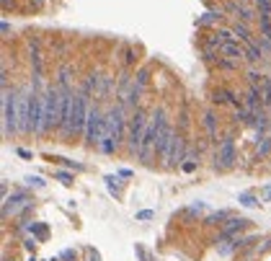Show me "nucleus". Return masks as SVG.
I'll return each mask as SVG.
<instances>
[{
	"label": "nucleus",
	"mask_w": 271,
	"mask_h": 261,
	"mask_svg": "<svg viewBox=\"0 0 271 261\" xmlns=\"http://www.w3.org/2000/svg\"><path fill=\"white\" fill-rule=\"evenodd\" d=\"M199 210H204V202H196L194 207H188V210H186V215H196Z\"/></svg>",
	"instance_id": "4c0bfd02"
},
{
	"label": "nucleus",
	"mask_w": 271,
	"mask_h": 261,
	"mask_svg": "<svg viewBox=\"0 0 271 261\" xmlns=\"http://www.w3.org/2000/svg\"><path fill=\"white\" fill-rule=\"evenodd\" d=\"M52 261H54V259H52Z\"/></svg>",
	"instance_id": "a18cd8bd"
},
{
	"label": "nucleus",
	"mask_w": 271,
	"mask_h": 261,
	"mask_svg": "<svg viewBox=\"0 0 271 261\" xmlns=\"http://www.w3.org/2000/svg\"><path fill=\"white\" fill-rule=\"evenodd\" d=\"M147 116H145L142 109H134L129 116V132H126V148H129L132 155H140V148H142V137H145V130H147Z\"/></svg>",
	"instance_id": "39448f33"
},
{
	"label": "nucleus",
	"mask_w": 271,
	"mask_h": 261,
	"mask_svg": "<svg viewBox=\"0 0 271 261\" xmlns=\"http://www.w3.org/2000/svg\"><path fill=\"white\" fill-rule=\"evenodd\" d=\"M194 168H196V163H194V160H186V163H184V171H186V174H191Z\"/></svg>",
	"instance_id": "ea45409f"
},
{
	"label": "nucleus",
	"mask_w": 271,
	"mask_h": 261,
	"mask_svg": "<svg viewBox=\"0 0 271 261\" xmlns=\"http://www.w3.org/2000/svg\"><path fill=\"white\" fill-rule=\"evenodd\" d=\"M232 31H235V37H238L243 44H253V42H256V39L250 37L248 23H246V21H240V19H235V23H232Z\"/></svg>",
	"instance_id": "f3484780"
},
{
	"label": "nucleus",
	"mask_w": 271,
	"mask_h": 261,
	"mask_svg": "<svg viewBox=\"0 0 271 261\" xmlns=\"http://www.w3.org/2000/svg\"><path fill=\"white\" fill-rule=\"evenodd\" d=\"M246 80H248V86H261V80H264V75H261V70L250 67L248 73H246Z\"/></svg>",
	"instance_id": "c756f323"
},
{
	"label": "nucleus",
	"mask_w": 271,
	"mask_h": 261,
	"mask_svg": "<svg viewBox=\"0 0 271 261\" xmlns=\"http://www.w3.org/2000/svg\"><path fill=\"white\" fill-rule=\"evenodd\" d=\"M238 202H240L243 207H256V204H258V199H256V196H253L250 192H246V194H240V196H238Z\"/></svg>",
	"instance_id": "7c9ffc66"
},
{
	"label": "nucleus",
	"mask_w": 271,
	"mask_h": 261,
	"mask_svg": "<svg viewBox=\"0 0 271 261\" xmlns=\"http://www.w3.org/2000/svg\"><path fill=\"white\" fill-rule=\"evenodd\" d=\"M202 60L204 62H217L220 57H217V49H209V47H204L202 44Z\"/></svg>",
	"instance_id": "2f4dec72"
},
{
	"label": "nucleus",
	"mask_w": 271,
	"mask_h": 261,
	"mask_svg": "<svg viewBox=\"0 0 271 261\" xmlns=\"http://www.w3.org/2000/svg\"><path fill=\"white\" fill-rule=\"evenodd\" d=\"M124 62H126V65H132V62H134V49H129V47L124 49Z\"/></svg>",
	"instance_id": "e433bc0d"
},
{
	"label": "nucleus",
	"mask_w": 271,
	"mask_h": 261,
	"mask_svg": "<svg viewBox=\"0 0 271 261\" xmlns=\"http://www.w3.org/2000/svg\"><path fill=\"white\" fill-rule=\"evenodd\" d=\"M235 166V140L232 134L220 140V145H217V152H214V168L217 171H228Z\"/></svg>",
	"instance_id": "6e6552de"
},
{
	"label": "nucleus",
	"mask_w": 271,
	"mask_h": 261,
	"mask_svg": "<svg viewBox=\"0 0 271 261\" xmlns=\"http://www.w3.org/2000/svg\"><path fill=\"white\" fill-rule=\"evenodd\" d=\"M104 181H106V186H108V192H111L116 199H119V196H122V192H119V178H116V176H106Z\"/></svg>",
	"instance_id": "c85d7f7f"
},
{
	"label": "nucleus",
	"mask_w": 271,
	"mask_h": 261,
	"mask_svg": "<svg viewBox=\"0 0 271 261\" xmlns=\"http://www.w3.org/2000/svg\"><path fill=\"white\" fill-rule=\"evenodd\" d=\"M88 98H90V93H85V91L75 93V101H72V137L75 134H85V122H88V109H90Z\"/></svg>",
	"instance_id": "0eeeda50"
},
{
	"label": "nucleus",
	"mask_w": 271,
	"mask_h": 261,
	"mask_svg": "<svg viewBox=\"0 0 271 261\" xmlns=\"http://www.w3.org/2000/svg\"><path fill=\"white\" fill-rule=\"evenodd\" d=\"M261 194H264V199H266V202H271V184L264 186V192H261Z\"/></svg>",
	"instance_id": "79ce46f5"
},
{
	"label": "nucleus",
	"mask_w": 271,
	"mask_h": 261,
	"mask_svg": "<svg viewBox=\"0 0 271 261\" xmlns=\"http://www.w3.org/2000/svg\"><path fill=\"white\" fill-rule=\"evenodd\" d=\"M258 21H271V0H256Z\"/></svg>",
	"instance_id": "b1692460"
},
{
	"label": "nucleus",
	"mask_w": 271,
	"mask_h": 261,
	"mask_svg": "<svg viewBox=\"0 0 271 261\" xmlns=\"http://www.w3.org/2000/svg\"><path fill=\"white\" fill-rule=\"evenodd\" d=\"M104 122H106V111H101V106L98 104H90V109H88V122H85V134H83V140H85V145L88 148H98L101 145V140H104Z\"/></svg>",
	"instance_id": "20e7f679"
},
{
	"label": "nucleus",
	"mask_w": 271,
	"mask_h": 261,
	"mask_svg": "<svg viewBox=\"0 0 271 261\" xmlns=\"http://www.w3.org/2000/svg\"><path fill=\"white\" fill-rule=\"evenodd\" d=\"M0 31H3V37H8V34H11V23L3 21V23H0Z\"/></svg>",
	"instance_id": "58836bf2"
},
{
	"label": "nucleus",
	"mask_w": 271,
	"mask_h": 261,
	"mask_svg": "<svg viewBox=\"0 0 271 261\" xmlns=\"http://www.w3.org/2000/svg\"><path fill=\"white\" fill-rule=\"evenodd\" d=\"M34 246H36V240H34V238H26V248H29V251H31Z\"/></svg>",
	"instance_id": "37998d69"
},
{
	"label": "nucleus",
	"mask_w": 271,
	"mask_h": 261,
	"mask_svg": "<svg viewBox=\"0 0 271 261\" xmlns=\"http://www.w3.org/2000/svg\"><path fill=\"white\" fill-rule=\"evenodd\" d=\"M126 106L122 101H116L114 106H108L106 109V122H104V140L98 150L104 152V155H111V152L119 150V142L124 137V124H126Z\"/></svg>",
	"instance_id": "f257e3e1"
},
{
	"label": "nucleus",
	"mask_w": 271,
	"mask_h": 261,
	"mask_svg": "<svg viewBox=\"0 0 271 261\" xmlns=\"http://www.w3.org/2000/svg\"><path fill=\"white\" fill-rule=\"evenodd\" d=\"M184 158H186V140L176 132V134H173V142L168 145V150H166V155H163V160H166V168H173V166H178Z\"/></svg>",
	"instance_id": "1a4fd4ad"
},
{
	"label": "nucleus",
	"mask_w": 271,
	"mask_h": 261,
	"mask_svg": "<svg viewBox=\"0 0 271 261\" xmlns=\"http://www.w3.org/2000/svg\"><path fill=\"white\" fill-rule=\"evenodd\" d=\"M238 62L240 60H232V57H220L217 60V67L225 70V73H232V70H238Z\"/></svg>",
	"instance_id": "a878e982"
},
{
	"label": "nucleus",
	"mask_w": 271,
	"mask_h": 261,
	"mask_svg": "<svg viewBox=\"0 0 271 261\" xmlns=\"http://www.w3.org/2000/svg\"><path fill=\"white\" fill-rule=\"evenodd\" d=\"M204 130H207V137H209V140L217 137V116H214V111L204 114Z\"/></svg>",
	"instance_id": "4be33fe9"
},
{
	"label": "nucleus",
	"mask_w": 271,
	"mask_h": 261,
	"mask_svg": "<svg viewBox=\"0 0 271 261\" xmlns=\"http://www.w3.org/2000/svg\"><path fill=\"white\" fill-rule=\"evenodd\" d=\"M235 19H240V21H253V19H258V8H250L246 0H235Z\"/></svg>",
	"instance_id": "ddd939ff"
},
{
	"label": "nucleus",
	"mask_w": 271,
	"mask_h": 261,
	"mask_svg": "<svg viewBox=\"0 0 271 261\" xmlns=\"http://www.w3.org/2000/svg\"><path fill=\"white\" fill-rule=\"evenodd\" d=\"M269 116H266V111L264 109H258L256 114H253V122H250V127L256 130V134L258 137H266V130H269Z\"/></svg>",
	"instance_id": "2eb2a0df"
},
{
	"label": "nucleus",
	"mask_w": 271,
	"mask_h": 261,
	"mask_svg": "<svg viewBox=\"0 0 271 261\" xmlns=\"http://www.w3.org/2000/svg\"><path fill=\"white\" fill-rule=\"evenodd\" d=\"M57 86L60 88H72V65H60V70H57Z\"/></svg>",
	"instance_id": "aec40b11"
},
{
	"label": "nucleus",
	"mask_w": 271,
	"mask_h": 261,
	"mask_svg": "<svg viewBox=\"0 0 271 261\" xmlns=\"http://www.w3.org/2000/svg\"><path fill=\"white\" fill-rule=\"evenodd\" d=\"M88 256H90V261H98V254H96L93 248H88Z\"/></svg>",
	"instance_id": "c03bdc74"
},
{
	"label": "nucleus",
	"mask_w": 271,
	"mask_h": 261,
	"mask_svg": "<svg viewBox=\"0 0 271 261\" xmlns=\"http://www.w3.org/2000/svg\"><path fill=\"white\" fill-rule=\"evenodd\" d=\"M222 55H228L232 60H243L246 57V47H240L238 42H222V47H220Z\"/></svg>",
	"instance_id": "dca6fc26"
},
{
	"label": "nucleus",
	"mask_w": 271,
	"mask_h": 261,
	"mask_svg": "<svg viewBox=\"0 0 271 261\" xmlns=\"http://www.w3.org/2000/svg\"><path fill=\"white\" fill-rule=\"evenodd\" d=\"M271 152V134L266 137H258V148H256V158H266Z\"/></svg>",
	"instance_id": "393cba45"
},
{
	"label": "nucleus",
	"mask_w": 271,
	"mask_h": 261,
	"mask_svg": "<svg viewBox=\"0 0 271 261\" xmlns=\"http://www.w3.org/2000/svg\"><path fill=\"white\" fill-rule=\"evenodd\" d=\"M246 225H248V220H243V218H232V220L222 228V238H230L235 230H243Z\"/></svg>",
	"instance_id": "412c9836"
},
{
	"label": "nucleus",
	"mask_w": 271,
	"mask_h": 261,
	"mask_svg": "<svg viewBox=\"0 0 271 261\" xmlns=\"http://www.w3.org/2000/svg\"><path fill=\"white\" fill-rule=\"evenodd\" d=\"M166 124H168L166 109H163V106H158V109L152 111L150 122H147V130H145V137H142V148H140V155H137L142 163H147L150 155L155 152V140H158V134L163 132V127H166Z\"/></svg>",
	"instance_id": "f03ea898"
},
{
	"label": "nucleus",
	"mask_w": 271,
	"mask_h": 261,
	"mask_svg": "<svg viewBox=\"0 0 271 261\" xmlns=\"http://www.w3.org/2000/svg\"><path fill=\"white\" fill-rule=\"evenodd\" d=\"M173 134H176V130H170L168 124L163 127V132L158 134V140H155V152L158 155H166V150H168V145L173 142Z\"/></svg>",
	"instance_id": "4468645a"
},
{
	"label": "nucleus",
	"mask_w": 271,
	"mask_h": 261,
	"mask_svg": "<svg viewBox=\"0 0 271 261\" xmlns=\"http://www.w3.org/2000/svg\"><path fill=\"white\" fill-rule=\"evenodd\" d=\"M253 114L256 111H250L246 104L243 106H238V109H235V122H240V124H250L253 122Z\"/></svg>",
	"instance_id": "5701e85b"
},
{
	"label": "nucleus",
	"mask_w": 271,
	"mask_h": 261,
	"mask_svg": "<svg viewBox=\"0 0 271 261\" xmlns=\"http://www.w3.org/2000/svg\"><path fill=\"white\" fill-rule=\"evenodd\" d=\"M26 230H29L31 236H36V238L47 236V225H42V222H29V225H26Z\"/></svg>",
	"instance_id": "cd10ccee"
},
{
	"label": "nucleus",
	"mask_w": 271,
	"mask_h": 261,
	"mask_svg": "<svg viewBox=\"0 0 271 261\" xmlns=\"http://www.w3.org/2000/svg\"><path fill=\"white\" fill-rule=\"evenodd\" d=\"M3 134H18V93L3 88Z\"/></svg>",
	"instance_id": "423d86ee"
},
{
	"label": "nucleus",
	"mask_w": 271,
	"mask_h": 261,
	"mask_svg": "<svg viewBox=\"0 0 271 261\" xmlns=\"http://www.w3.org/2000/svg\"><path fill=\"white\" fill-rule=\"evenodd\" d=\"M225 218H228L225 212H217V215H209V218H207L204 222H207V225H217V222H220V220H225Z\"/></svg>",
	"instance_id": "72a5a7b5"
},
{
	"label": "nucleus",
	"mask_w": 271,
	"mask_h": 261,
	"mask_svg": "<svg viewBox=\"0 0 271 261\" xmlns=\"http://www.w3.org/2000/svg\"><path fill=\"white\" fill-rule=\"evenodd\" d=\"M212 101L220 106V104H232L235 109H238V106H243V101H240V96L235 93V91H230V88H220V91H214L212 93Z\"/></svg>",
	"instance_id": "f8f14e48"
},
{
	"label": "nucleus",
	"mask_w": 271,
	"mask_h": 261,
	"mask_svg": "<svg viewBox=\"0 0 271 261\" xmlns=\"http://www.w3.org/2000/svg\"><path fill=\"white\" fill-rule=\"evenodd\" d=\"M155 218V212L152 210H142V212H137V220H152Z\"/></svg>",
	"instance_id": "c9c22d12"
},
{
	"label": "nucleus",
	"mask_w": 271,
	"mask_h": 261,
	"mask_svg": "<svg viewBox=\"0 0 271 261\" xmlns=\"http://www.w3.org/2000/svg\"><path fill=\"white\" fill-rule=\"evenodd\" d=\"M44 101V134L52 130H60V106H62V96H60V86H47L42 93Z\"/></svg>",
	"instance_id": "7ed1b4c3"
},
{
	"label": "nucleus",
	"mask_w": 271,
	"mask_h": 261,
	"mask_svg": "<svg viewBox=\"0 0 271 261\" xmlns=\"http://www.w3.org/2000/svg\"><path fill=\"white\" fill-rule=\"evenodd\" d=\"M258 88H261V96H264V106H271V78L266 75Z\"/></svg>",
	"instance_id": "bb28decb"
},
{
	"label": "nucleus",
	"mask_w": 271,
	"mask_h": 261,
	"mask_svg": "<svg viewBox=\"0 0 271 261\" xmlns=\"http://www.w3.org/2000/svg\"><path fill=\"white\" fill-rule=\"evenodd\" d=\"M26 207H31V199H29V196H26L23 192L5 196V204H3V218H8V215H18L21 210H26Z\"/></svg>",
	"instance_id": "9d476101"
},
{
	"label": "nucleus",
	"mask_w": 271,
	"mask_h": 261,
	"mask_svg": "<svg viewBox=\"0 0 271 261\" xmlns=\"http://www.w3.org/2000/svg\"><path fill=\"white\" fill-rule=\"evenodd\" d=\"M16 152H18V155H21V158H26V160H31V152H29V150H23V148H18Z\"/></svg>",
	"instance_id": "a19ab883"
},
{
	"label": "nucleus",
	"mask_w": 271,
	"mask_h": 261,
	"mask_svg": "<svg viewBox=\"0 0 271 261\" xmlns=\"http://www.w3.org/2000/svg\"><path fill=\"white\" fill-rule=\"evenodd\" d=\"M264 49H261V44L258 42H253V44H246V60L250 62V65H258L261 60H264Z\"/></svg>",
	"instance_id": "a211bd4d"
},
{
	"label": "nucleus",
	"mask_w": 271,
	"mask_h": 261,
	"mask_svg": "<svg viewBox=\"0 0 271 261\" xmlns=\"http://www.w3.org/2000/svg\"><path fill=\"white\" fill-rule=\"evenodd\" d=\"M29 47H31V67H34L31 86H34V91H39V88H42V55H39V42L31 39Z\"/></svg>",
	"instance_id": "9b49d317"
},
{
	"label": "nucleus",
	"mask_w": 271,
	"mask_h": 261,
	"mask_svg": "<svg viewBox=\"0 0 271 261\" xmlns=\"http://www.w3.org/2000/svg\"><path fill=\"white\" fill-rule=\"evenodd\" d=\"M26 184H29V186H36V189L44 186V181H42L39 176H26Z\"/></svg>",
	"instance_id": "f704fd0d"
},
{
	"label": "nucleus",
	"mask_w": 271,
	"mask_h": 261,
	"mask_svg": "<svg viewBox=\"0 0 271 261\" xmlns=\"http://www.w3.org/2000/svg\"><path fill=\"white\" fill-rule=\"evenodd\" d=\"M225 16V8H209L204 16H199L196 19V26H207V23H214V21H220Z\"/></svg>",
	"instance_id": "6ab92c4d"
},
{
	"label": "nucleus",
	"mask_w": 271,
	"mask_h": 261,
	"mask_svg": "<svg viewBox=\"0 0 271 261\" xmlns=\"http://www.w3.org/2000/svg\"><path fill=\"white\" fill-rule=\"evenodd\" d=\"M54 178H60L62 184H72V174H67V171H57V174H54Z\"/></svg>",
	"instance_id": "473e14b6"
}]
</instances>
